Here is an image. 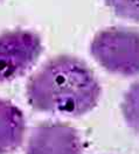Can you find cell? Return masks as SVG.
<instances>
[{
    "label": "cell",
    "instance_id": "cell-1",
    "mask_svg": "<svg viewBox=\"0 0 139 154\" xmlns=\"http://www.w3.org/2000/svg\"><path fill=\"white\" fill-rule=\"evenodd\" d=\"M100 85L79 58L60 55L51 58L29 78L26 95L29 105L41 112L79 117L95 109Z\"/></svg>",
    "mask_w": 139,
    "mask_h": 154
},
{
    "label": "cell",
    "instance_id": "cell-2",
    "mask_svg": "<svg viewBox=\"0 0 139 154\" xmlns=\"http://www.w3.org/2000/svg\"><path fill=\"white\" fill-rule=\"evenodd\" d=\"M90 53L107 71L122 75H139V32L109 27L98 32L91 42Z\"/></svg>",
    "mask_w": 139,
    "mask_h": 154
},
{
    "label": "cell",
    "instance_id": "cell-3",
    "mask_svg": "<svg viewBox=\"0 0 139 154\" xmlns=\"http://www.w3.org/2000/svg\"><path fill=\"white\" fill-rule=\"evenodd\" d=\"M43 50L41 38L32 30L13 29L0 34V83L25 75Z\"/></svg>",
    "mask_w": 139,
    "mask_h": 154
},
{
    "label": "cell",
    "instance_id": "cell-4",
    "mask_svg": "<svg viewBox=\"0 0 139 154\" xmlns=\"http://www.w3.org/2000/svg\"><path fill=\"white\" fill-rule=\"evenodd\" d=\"M79 132L67 124L46 123L35 127L26 154H82Z\"/></svg>",
    "mask_w": 139,
    "mask_h": 154
},
{
    "label": "cell",
    "instance_id": "cell-5",
    "mask_svg": "<svg viewBox=\"0 0 139 154\" xmlns=\"http://www.w3.org/2000/svg\"><path fill=\"white\" fill-rule=\"evenodd\" d=\"M25 132L26 122L21 110L0 98V154L15 152L23 143Z\"/></svg>",
    "mask_w": 139,
    "mask_h": 154
},
{
    "label": "cell",
    "instance_id": "cell-6",
    "mask_svg": "<svg viewBox=\"0 0 139 154\" xmlns=\"http://www.w3.org/2000/svg\"><path fill=\"white\" fill-rule=\"evenodd\" d=\"M122 112L126 124L139 133V82L133 83L122 102Z\"/></svg>",
    "mask_w": 139,
    "mask_h": 154
},
{
    "label": "cell",
    "instance_id": "cell-7",
    "mask_svg": "<svg viewBox=\"0 0 139 154\" xmlns=\"http://www.w3.org/2000/svg\"><path fill=\"white\" fill-rule=\"evenodd\" d=\"M115 15L139 23V0H105Z\"/></svg>",
    "mask_w": 139,
    "mask_h": 154
}]
</instances>
